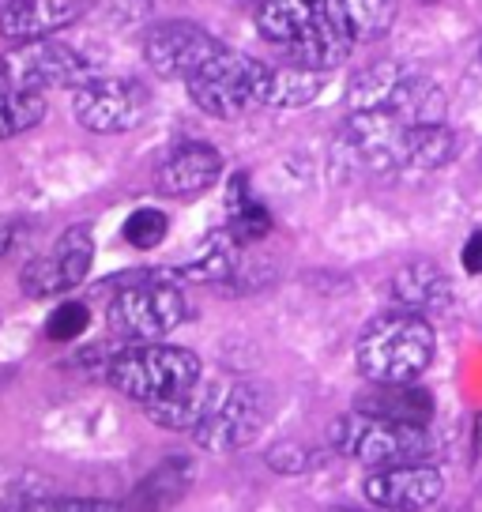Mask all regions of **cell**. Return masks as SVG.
<instances>
[{
  "instance_id": "d6a6232c",
  "label": "cell",
  "mask_w": 482,
  "mask_h": 512,
  "mask_svg": "<svg viewBox=\"0 0 482 512\" xmlns=\"http://www.w3.org/2000/svg\"><path fill=\"white\" fill-rule=\"evenodd\" d=\"M253 4H260V0H253Z\"/></svg>"
},
{
  "instance_id": "5b68a950",
  "label": "cell",
  "mask_w": 482,
  "mask_h": 512,
  "mask_svg": "<svg viewBox=\"0 0 482 512\" xmlns=\"http://www.w3.org/2000/svg\"><path fill=\"white\" fill-rule=\"evenodd\" d=\"M189 317L185 290L170 275H136L110 298L106 320L129 343H159Z\"/></svg>"
},
{
  "instance_id": "ffe728a7",
  "label": "cell",
  "mask_w": 482,
  "mask_h": 512,
  "mask_svg": "<svg viewBox=\"0 0 482 512\" xmlns=\"http://www.w3.org/2000/svg\"><path fill=\"white\" fill-rule=\"evenodd\" d=\"M215 392H219V384H204V377H200L193 388H185V392H177V396H166V400H159V403H144V411L155 426H162V430L193 433L196 426L204 422V415H208Z\"/></svg>"
},
{
  "instance_id": "603a6c76",
  "label": "cell",
  "mask_w": 482,
  "mask_h": 512,
  "mask_svg": "<svg viewBox=\"0 0 482 512\" xmlns=\"http://www.w3.org/2000/svg\"><path fill=\"white\" fill-rule=\"evenodd\" d=\"M46 117V95L38 91H16L0 83V144L31 132L34 125H42Z\"/></svg>"
},
{
  "instance_id": "ac0fdd59",
  "label": "cell",
  "mask_w": 482,
  "mask_h": 512,
  "mask_svg": "<svg viewBox=\"0 0 482 512\" xmlns=\"http://www.w3.org/2000/svg\"><path fill=\"white\" fill-rule=\"evenodd\" d=\"M196 467L189 456H166L159 467H151L144 475V482L132 490V509L136 512H166L174 509L181 497L189 494L193 486Z\"/></svg>"
},
{
  "instance_id": "484cf974",
  "label": "cell",
  "mask_w": 482,
  "mask_h": 512,
  "mask_svg": "<svg viewBox=\"0 0 482 512\" xmlns=\"http://www.w3.org/2000/svg\"><path fill=\"white\" fill-rule=\"evenodd\" d=\"M91 324V313L83 302H61L46 320V336L57 339V343H68V339H80Z\"/></svg>"
},
{
  "instance_id": "e0dca14e",
  "label": "cell",
  "mask_w": 482,
  "mask_h": 512,
  "mask_svg": "<svg viewBox=\"0 0 482 512\" xmlns=\"http://www.w3.org/2000/svg\"><path fill=\"white\" fill-rule=\"evenodd\" d=\"M324 12L354 46V42L385 38L396 23L400 0H324Z\"/></svg>"
},
{
  "instance_id": "6da1fadb",
  "label": "cell",
  "mask_w": 482,
  "mask_h": 512,
  "mask_svg": "<svg viewBox=\"0 0 482 512\" xmlns=\"http://www.w3.org/2000/svg\"><path fill=\"white\" fill-rule=\"evenodd\" d=\"M437 354L434 324L415 313L392 309L370 320L358 336L354 362L370 384H411L418 381Z\"/></svg>"
},
{
  "instance_id": "1f68e13d",
  "label": "cell",
  "mask_w": 482,
  "mask_h": 512,
  "mask_svg": "<svg viewBox=\"0 0 482 512\" xmlns=\"http://www.w3.org/2000/svg\"><path fill=\"white\" fill-rule=\"evenodd\" d=\"M4 4H8V0H0V8H4Z\"/></svg>"
},
{
  "instance_id": "4dcf8cb0",
  "label": "cell",
  "mask_w": 482,
  "mask_h": 512,
  "mask_svg": "<svg viewBox=\"0 0 482 512\" xmlns=\"http://www.w3.org/2000/svg\"><path fill=\"white\" fill-rule=\"evenodd\" d=\"M422 4H449V0H422Z\"/></svg>"
},
{
  "instance_id": "9c48e42d",
  "label": "cell",
  "mask_w": 482,
  "mask_h": 512,
  "mask_svg": "<svg viewBox=\"0 0 482 512\" xmlns=\"http://www.w3.org/2000/svg\"><path fill=\"white\" fill-rule=\"evenodd\" d=\"M95 264V234L91 226H68L61 238L49 245L42 256L19 272V287L31 298H57L76 290L91 275Z\"/></svg>"
},
{
  "instance_id": "52a82bcc",
  "label": "cell",
  "mask_w": 482,
  "mask_h": 512,
  "mask_svg": "<svg viewBox=\"0 0 482 512\" xmlns=\"http://www.w3.org/2000/svg\"><path fill=\"white\" fill-rule=\"evenodd\" d=\"M72 110L87 132L98 136H117V132H132L144 125L151 113V95L140 80H121V76H95L91 83L76 87Z\"/></svg>"
},
{
  "instance_id": "83f0119b",
  "label": "cell",
  "mask_w": 482,
  "mask_h": 512,
  "mask_svg": "<svg viewBox=\"0 0 482 512\" xmlns=\"http://www.w3.org/2000/svg\"><path fill=\"white\" fill-rule=\"evenodd\" d=\"M268 464L279 471V475H306L309 467H317L321 460L309 452V448L298 445H279L275 452H268Z\"/></svg>"
},
{
  "instance_id": "3957f363",
  "label": "cell",
  "mask_w": 482,
  "mask_h": 512,
  "mask_svg": "<svg viewBox=\"0 0 482 512\" xmlns=\"http://www.w3.org/2000/svg\"><path fill=\"white\" fill-rule=\"evenodd\" d=\"M328 441H332V452L370 467V471L422 464L434 452V437L426 426H400V422H385V418L362 415V411L339 415L328 430Z\"/></svg>"
},
{
  "instance_id": "5bb4252c",
  "label": "cell",
  "mask_w": 482,
  "mask_h": 512,
  "mask_svg": "<svg viewBox=\"0 0 482 512\" xmlns=\"http://www.w3.org/2000/svg\"><path fill=\"white\" fill-rule=\"evenodd\" d=\"M91 12L87 0H8L0 8V34L19 46L34 38H53Z\"/></svg>"
},
{
  "instance_id": "7402d4cb",
  "label": "cell",
  "mask_w": 482,
  "mask_h": 512,
  "mask_svg": "<svg viewBox=\"0 0 482 512\" xmlns=\"http://www.w3.org/2000/svg\"><path fill=\"white\" fill-rule=\"evenodd\" d=\"M321 87H324V72L298 68V64H268V95H264V106L298 110V106H309L313 98L321 95Z\"/></svg>"
},
{
  "instance_id": "9a60e30c",
  "label": "cell",
  "mask_w": 482,
  "mask_h": 512,
  "mask_svg": "<svg viewBox=\"0 0 482 512\" xmlns=\"http://www.w3.org/2000/svg\"><path fill=\"white\" fill-rule=\"evenodd\" d=\"M392 298L403 313L430 320L434 313H445L452 305V283L434 260H411L392 275Z\"/></svg>"
},
{
  "instance_id": "d4e9b609",
  "label": "cell",
  "mask_w": 482,
  "mask_h": 512,
  "mask_svg": "<svg viewBox=\"0 0 482 512\" xmlns=\"http://www.w3.org/2000/svg\"><path fill=\"white\" fill-rule=\"evenodd\" d=\"M121 234H125V241H129L132 249H159L162 241H166V234H170V219L159 208H136L125 219Z\"/></svg>"
},
{
  "instance_id": "44dd1931",
  "label": "cell",
  "mask_w": 482,
  "mask_h": 512,
  "mask_svg": "<svg viewBox=\"0 0 482 512\" xmlns=\"http://www.w3.org/2000/svg\"><path fill=\"white\" fill-rule=\"evenodd\" d=\"M226 215H230L226 234L238 245H257L272 234V211L249 192V177L245 174H234L230 189H226Z\"/></svg>"
},
{
  "instance_id": "7a4b0ae2",
  "label": "cell",
  "mask_w": 482,
  "mask_h": 512,
  "mask_svg": "<svg viewBox=\"0 0 482 512\" xmlns=\"http://www.w3.org/2000/svg\"><path fill=\"white\" fill-rule=\"evenodd\" d=\"M204 377V366L189 347L174 343H132L117 351L106 366V381L136 403H159L193 388Z\"/></svg>"
},
{
  "instance_id": "277c9868",
  "label": "cell",
  "mask_w": 482,
  "mask_h": 512,
  "mask_svg": "<svg viewBox=\"0 0 482 512\" xmlns=\"http://www.w3.org/2000/svg\"><path fill=\"white\" fill-rule=\"evenodd\" d=\"M185 87H189V98H193V106L200 113L219 117V121H234V117H245L257 106H264L268 64L223 46L196 68L193 76L185 80Z\"/></svg>"
},
{
  "instance_id": "ba28073f",
  "label": "cell",
  "mask_w": 482,
  "mask_h": 512,
  "mask_svg": "<svg viewBox=\"0 0 482 512\" xmlns=\"http://www.w3.org/2000/svg\"><path fill=\"white\" fill-rule=\"evenodd\" d=\"M264 392L249 381L219 384L204 422L193 430L196 445L208 452H238L245 448L264 426Z\"/></svg>"
},
{
  "instance_id": "4fadbf2b",
  "label": "cell",
  "mask_w": 482,
  "mask_h": 512,
  "mask_svg": "<svg viewBox=\"0 0 482 512\" xmlns=\"http://www.w3.org/2000/svg\"><path fill=\"white\" fill-rule=\"evenodd\" d=\"M253 23H257L260 38L283 49L306 46L309 38L332 27L324 0H260L253 8Z\"/></svg>"
},
{
  "instance_id": "8992f818",
  "label": "cell",
  "mask_w": 482,
  "mask_h": 512,
  "mask_svg": "<svg viewBox=\"0 0 482 512\" xmlns=\"http://www.w3.org/2000/svg\"><path fill=\"white\" fill-rule=\"evenodd\" d=\"M95 80V64L80 49L57 38H34L0 53V83L16 91H53V87H83Z\"/></svg>"
},
{
  "instance_id": "30bf717a",
  "label": "cell",
  "mask_w": 482,
  "mask_h": 512,
  "mask_svg": "<svg viewBox=\"0 0 482 512\" xmlns=\"http://www.w3.org/2000/svg\"><path fill=\"white\" fill-rule=\"evenodd\" d=\"M366 505L377 512H430L445 497V475L430 460L377 467L362 482Z\"/></svg>"
},
{
  "instance_id": "f546056e",
  "label": "cell",
  "mask_w": 482,
  "mask_h": 512,
  "mask_svg": "<svg viewBox=\"0 0 482 512\" xmlns=\"http://www.w3.org/2000/svg\"><path fill=\"white\" fill-rule=\"evenodd\" d=\"M8 245H12V223H8V219H0V256L8 253Z\"/></svg>"
},
{
  "instance_id": "d6986e66",
  "label": "cell",
  "mask_w": 482,
  "mask_h": 512,
  "mask_svg": "<svg viewBox=\"0 0 482 512\" xmlns=\"http://www.w3.org/2000/svg\"><path fill=\"white\" fill-rule=\"evenodd\" d=\"M456 147H460V140L445 121L407 125V132H403V170H418V174L441 170L456 159Z\"/></svg>"
},
{
  "instance_id": "7c38bea8",
  "label": "cell",
  "mask_w": 482,
  "mask_h": 512,
  "mask_svg": "<svg viewBox=\"0 0 482 512\" xmlns=\"http://www.w3.org/2000/svg\"><path fill=\"white\" fill-rule=\"evenodd\" d=\"M219 177H223L219 147L189 140V144L174 147L162 159L159 174H155V189H159V196H170V200H193L200 192H208Z\"/></svg>"
},
{
  "instance_id": "cb8c5ba5",
  "label": "cell",
  "mask_w": 482,
  "mask_h": 512,
  "mask_svg": "<svg viewBox=\"0 0 482 512\" xmlns=\"http://www.w3.org/2000/svg\"><path fill=\"white\" fill-rule=\"evenodd\" d=\"M234 249H238V241L230 238V234H215L200 245V253L185 264V279H196V283H223L234 275Z\"/></svg>"
},
{
  "instance_id": "f1b7e54d",
  "label": "cell",
  "mask_w": 482,
  "mask_h": 512,
  "mask_svg": "<svg viewBox=\"0 0 482 512\" xmlns=\"http://www.w3.org/2000/svg\"><path fill=\"white\" fill-rule=\"evenodd\" d=\"M460 264H464L467 275H479L482 279V230H475V234L464 241V249H460Z\"/></svg>"
},
{
  "instance_id": "8fae6325",
  "label": "cell",
  "mask_w": 482,
  "mask_h": 512,
  "mask_svg": "<svg viewBox=\"0 0 482 512\" xmlns=\"http://www.w3.org/2000/svg\"><path fill=\"white\" fill-rule=\"evenodd\" d=\"M219 49H223V42L215 34H208L189 19H174V23H159L147 34L144 61L162 80H189L196 68Z\"/></svg>"
},
{
  "instance_id": "4316f807",
  "label": "cell",
  "mask_w": 482,
  "mask_h": 512,
  "mask_svg": "<svg viewBox=\"0 0 482 512\" xmlns=\"http://www.w3.org/2000/svg\"><path fill=\"white\" fill-rule=\"evenodd\" d=\"M19 512H121V505L106 497H42L27 501Z\"/></svg>"
},
{
  "instance_id": "2e32d148",
  "label": "cell",
  "mask_w": 482,
  "mask_h": 512,
  "mask_svg": "<svg viewBox=\"0 0 482 512\" xmlns=\"http://www.w3.org/2000/svg\"><path fill=\"white\" fill-rule=\"evenodd\" d=\"M354 411L385 418V422H400V426H426L430 430L437 407H434V396L418 381H411V384H370V392L358 396Z\"/></svg>"
}]
</instances>
